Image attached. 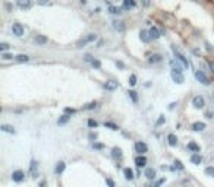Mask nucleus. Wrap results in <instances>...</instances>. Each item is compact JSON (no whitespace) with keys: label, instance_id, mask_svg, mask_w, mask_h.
<instances>
[{"label":"nucleus","instance_id":"423d86ee","mask_svg":"<svg viewBox=\"0 0 214 187\" xmlns=\"http://www.w3.org/2000/svg\"><path fill=\"white\" fill-rule=\"evenodd\" d=\"M12 32H13V35H16V37H22L24 27L21 23H13V25H12Z\"/></svg>","mask_w":214,"mask_h":187},{"label":"nucleus","instance_id":"c03bdc74","mask_svg":"<svg viewBox=\"0 0 214 187\" xmlns=\"http://www.w3.org/2000/svg\"><path fill=\"white\" fill-rule=\"evenodd\" d=\"M85 60L90 61V63H92V61H94V60H92V57H91V54H85Z\"/></svg>","mask_w":214,"mask_h":187},{"label":"nucleus","instance_id":"c85d7f7f","mask_svg":"<svg viewBox=\"0 0 214 187\" xmlns=\"http://www.w3.org/2000/svg\"><path fill=\"white\" fill-rule=\"evenodd\" d=\"M69 118H71V117H69L68 114H65V116H62L60 118H59L57 123H59V124H65V123H68V121H69Z\"/></svg>","mask_w":214,"mask_h":187},{"label":"nucleus","instance_id":"6e6552de","mask_svg":"<svg viewBox=\"0 0 214 187\" xmlns=\"http://www.w3.org/2000/svg\"><path fill=\"white\" fill-rule=\"evenodd\" d=\"M18 6L24 9V10H27V9H31V6H32V0H18Z\"/></svg>","mask_w":214,"mask_h":187},{"label":"nucleus","instance_id":"bb28decb","mask_svg":"<svg viewBox=\"0 0 214 187\" xmlns=\"http://www.w3.org/2000/svg\"><path fill=\"white\" fill-rule=\"evenodd\" d=\"M3 132H6V133H15V129L12 126H9V124H2V127H0Z\"/></svg>","mask_w":214,"mask_h":187},{"label":"nucleus","instance_id":"de8ad7c7","mask_svg":"<svg viewBox=\"0 0 214 187\" xmlns=\"http://www.w3.org/2000/svg\"><path fill=\"white\" fill-rule=\"evenodd\" d=\"M163 183H164V178H161V180H158V181L154 184V187H160L161 184H163Z\"/></svg>","mask_w":214,"mask_h":187},{"label":"nucleus","instance_id":"37998d69","mask_svg":"<svg viewBox=\"0 0 214 187\" xmlns=\"http://www.w3.org/2000/svg\"><path fill=\"white\" fill-rule=\"evenodd\" d=\"M91 64H92L94 67H97V69H100V66H101V64H100V61H98V60H94L92 63H91Z\"/></svg>","mask_w":214,"mask_h":187},{"label":"nucleus","instance_id":"a19ab883","mask_svg":"<svg viewBox=\"0 0 214 187\" xmlns=\"http://www.w3.org/2000/svg\"><path fill=\"white\" fill-rule=\"evenodd\" d=\"M106 183L109 187H114V181H113L112 178H106Z\"/></svg>","mask_w":214,"mask_h":187},{"label":"nucleus","instance_id":"49530a36","mask_svg":"<svg viewBox=\"0 0 214 187\" xmlns=\"http://www.w3.org/2000/svg\"><path fill=\"white\" fill-rule=\"evenodd\" d=\"M141 2H142V5L145 6V7H148V6L151 5V2H150V0H141Z\"/></svg>","mask_w":214,"mask_h":187},{"label":"nucleus","instance_id":"2f4dec72","mask_svg":"<svg viewBox=\"0 0 214 187\" xmlns=\"http://www.w3.org/2000/svg\"><path fill=\"white\" fill-rule=\"evenodd\" d=\"M175 168H178L179 171H183V168H185V167L182 165V162H180L179 160H176V161H175Z\"/></svg>","mask_w":214,"mask_h":187},{"label":"nucleus","instance_id":"c9c22d12","mask_svg":"<svg viewBox=\"0 0 214 187\" xmlns=\"http://www.w3.org/2000/svg\"><path fill=\"white\" fill-rule=\"evenodd\" d=\"M129 97L132 98V101H134V102H136V101H138V95H136L135 91H129Z\"/></svg>","mask_w":214,"mask_h":187},{"label":"nucleus","instance_id":"a211bd4d","mask_svg":"<svg viewBox=\"0 0 214 187\" xmlns=\"http://www.w3.org/2000/svg\"><path fill=\"white\" fill-rule=\"evenodd\" d=\"M145 177L148 180H154L156 178V170H152V168H147L145 170Z\"/></svg>","mask_w":214,"mask_h":187},{"label":"nucleus","instance_id":"5701e85b","mask_svg":"<svg viewBox=\"0 0 214 187\" xmlns=\"http://www.w3.org/2000/svg\"><path fill=\"white\" fill-rule=\"evenodd\" d=\"M134 6H135V2H134V0H123V9L129 10V9H132Z\"/></svg>","mask_w":214,"mask_h":187},{"label":"nucleus","instance_id":"393cba45","mask_svg":"<svg viewBox=\"0 0 214 187\" xmlns=\"http://www.w3.org/2000/svg\"><path fill=\"white\" fill-rule=\"evenodd\" d=\"M139 37H141V39L144 41V43H148V41L151 39V37H150V32H147V31H141Z\"/></svg>","mask_w":214,"mask_h":187},{"label":"nucleus","instance_id":"ddd939ff","mask_svg":"<svg viewBox=\"0 0 214 187\" xmlns=\"http://www.w3.org/2000/svg\"><path fill=\"white\" fill-rule=\"evenodd\" d=\"M135 164H136V167H145L147 165V158L145 156H136L135 158Z\"/></svg>","mask_w":214,"mask_h":187},{"label":"nucleus","instance_id":"58836bf2","mask_svg":"<svg viewBox=\"0 0 214 187\" xmlns=\"http://www.w3.org/2000/svg\"><path fill=\"white\" fill-rule=\"evenodd\" d=\"M11 48V47H9V44H6V43H2V44H0V50H2V51H6V50H9Z\"/></svg>","mask_w":214,"mask_h":187},{"label":"nucleus","instance_id":"2eb2a0df","mask_svg":"<svg viewBox=\"0 0 214 187\" xmlns=\"http://www.w3.org/2000/svg\"><path fill=\"white\" fill-rule=\"evenodd\" d=\"M191 162L192 164H195V165H199L201 162H203V156H201L199 154H194L191 156Z\"/></svg>","mask_w":214,"mask_h":187},{"label":"nucleus","instance_id":"473e14b6","mask_svg":"<svg viewBox=\"0 0 214 187\" xmlns=\"http://www.w3.org/2000/svg\"><path fill=\"white\" fill-rule=\"evenodd\" d=\"M109 12H110V13H113V15H116V13H120L119 7H116V6H110V7H109Z\"/></svg>","mask_w":214,"mask_h":187},{"label":"nucleus","instance_id":"0eeeda50","mask_svg":"<svg viewBox=\"0 0 214 187\" xmlns=\"http://www.w3.org/2000/svg\"><path fill=\"white\" fill-rule=\"evenodd\" d=\"M172 79H173L176 83H183L185 82V77H183V75H182L180 72L172 70Z\"/></svg>","mask_w":214,"mask_h":187},{"label":"nucleus","instance_id":"9b49d317","mask_svg":"<svg viewBox=\"0 0 214 187\" xmlns=\"http://www.w3.org/2000/svg\"><path fill=\"white\" fill-rule=\"evenodd\" d=\"M150 37H151L152 39H157L161 37V31H158L156 27H152L151 29H150Z\"/></svg>","mask_w":214,"mask_h":187},{"label":"nucleus","instance_id":"b1692460","mask_svg":"<svg viewBox=\"0 0 214 187\" xmlns=\"http://www.w3.org/2000/svg\"><path fill=\"white\" fill-rule=\"evenodd\" d=\"M113 28L118 29V31H123L125 25H123V22H120V21H113Z\"/></svg>","mask_w":214,"mask_h":187},{"label":"nucleus","instance_id":"79ce46f5","mask_svg":"<svg viewBox=\"0 0 214 187\" xmlns=\"http://www.w3.org/2000/svg\"><path fill=\"white\" fill-rule=\"evenodd\" d=\"M97 124H98V123H97L96 120H88V126L90 127H97Z\"/></svg>","mask_w":214,"mask_h":187},{"label":"nucleus","instance_id":"4468645a","mask_svg":"<svg viewBox=\"0 0 214 187\" xmlns=\"http://www.w3.org/2000/svg\"><path fill=\"white\" fill-rule=\"evenodd\" d=\"M104 88L107 91H114V89L118 88V82H114V81H109V82L104 83Z\"/></svg>","mask_w":214,"mask_h":187},{"label":"nucleus","instance_id":"09e8293b","mask_svg":"<svg viewBox=\"0 0 214 187\" xmlns=\"http://www.w3.org/2000/svg\"><path fill=\"white\" fill-rule=\"evenodd\" d=\"M94 148H96V149H103L104 146H103L101 143H94Z\"/></svg>","mask_w":214,"mask_h":187},{"label":"nucleus","instance_id":"a878e982","mask_svg":"<svg viewBox=\"0 0 214 187\" xmlns=\"http://www.w3.org/2000/svg\"><path fill=\"white\" fill-rule=\"evenodd\" d=\"M150 63H160L161 61V56L160 54H152V56H150Z\"/></svg>","mask_w":214,"mask_h":187},{"label":"nucleus","instance_id":"cd10ccee","mask_svg":"<svg viewBox=\"0 0 214 187\" xmlns=\"http://www.w3.org/2000/svg\"><path fill=\"white\" fill-rule=\"evenodd\" d=\"M28 60H29V57H28V56H25V54L16 56V61H19V63H27Z\"/></svg>","mask_w":214,"mask_h":187},{"label":"nucleus","instance_id":"f3484780","mask_svg":"<svg viewBox=\"0 0 214 187\" xmlns=\"http://www.w3.org/2000/svg\"><path fill=\"white\" fill-rule=\"evenodd\" d=\"M167 142H169L170 146H176V145H178V138H176V135L170 133L169 136H167Z\"/></svg>","mask_w":214,"mask_h":187},{"label":"nucleus","instance_id":"9d476101","mask_svg":"<svg viewBox=\"0 0 214 187\" xmlns=\"http://www.w3.org/2000/svg\"><path fill=\"white\" fill-rule=\"evenodd\" d=\"M192 129H194L195 132H203L204 129H205V123H203V121H195V123L192 124Z\"/></svg>","mask_w":214,"mask_h":187},{"label":"nucleus","instance_id":"f03ea898","mask_svg":"<svg viewBox=\"0 0 214 187\" xmlns=\"http://www.w3.org/2000/svg\"><path fill=\"white\" fill-rule=\"evenodd\" d=\"M192 105H194L195 108H204V105H205V99H204V97H201V95L194 97V98H192Z\"/></svg>","mask_w":214,"mask_h":187},{"label":"nucleus","instance_id":"4be33fe9","mask_svg":"<svg viewBox=\"0 0 214 187\" xmlns=\"http://www.w3.org/2000/svg\"><path fill=\"white\" fill-rule=\"evenodd\" d=\"M123 174H125V178L126 180H134V171L131 170V168H125Z\"/></svg>","mask_w":214,"mask_h":187},{"label":"nucleus","instance_id":"1a4fd4ad","mask_svg":"<svg viewBox=\"0 0 214 187\" xmlns=\"http://www.w3.org/2000/svg\"><path fill=\"white\" fill-rule=\"evenodd\" d=\"M135 151L141 155V154H145L147 151H148V148H147V145L144 142H136L135 143Z\"/></svg>","mask_w":214,"mask_h":187},{"label":"nucleus","instance_id":"ea45409f","mask_svg":"<svg viewBox=\"0 0 214 187\" xmlns=\"http://www.w3.org/2000/svg\"><path fill=\"white\" fill-rule=\"evenodd\" d=\"M164 121H166V118H164V116H160V118L157 120V126H161Z\"/></svg>","mask_w":214,"mask_h":187},{"label":"nucleus","instance_id":"3c124183","mask_svg":"<svg viewBox=\"0 0 214 187\" xmlns=\"http://www.w3.org/2000/svg\"><path fill=\"white\" fill-rule=\"evenodd\" d=\"M6 9H7L9 12H12V9H13V6H12L11 3H6Z\"/></svg>","mask_w":214,"mask_h":187},{"label":"nucleus","instance_id":"f8f14e48","mask_svg":"<svg viewBox=\"0 0 214 187\" xmlns=\"http://www.w3.org/2000/svg\"><path fill=\"white\" fill-rule=\"evenodd\" d=\"M65 168H66V164H65L63 161H60V162H57L56 168H54V172H56L57 176H59V174H62L63 171H65Z\"/></svg>","mask_w":214,"mask_h":187},{"label":"nucleus","instance_id":"aec40b11","mask_svg":"<svg viewBox=\"0 0 214 187\" xmlns=\"http://www.w3.org/2000/svg\"><path fill=\"white\" fill-rule=\"evenodd\" d=\"M188 149L192 151V152H195V154H199V146H198L195 142H189V143H188Z\"/></svg>","mask_w":214,"mask_h":187},{"label":"nucleus","instance_id":"8fccbe9b","mask_svg":"<svg viewBox=\"0 0 214 187\" xmlns=\"http://www.w3.org/2000/svg\"><path fill=\"white\" fill-rule=\"evenodd\" d=\"M208 66H210V69H211V72L214 73V61L210 60V61H208Z\"/></svg>","mask_w":214,"mask_h":187},{"label":"nucleus","instance_id":"72a5a7b5","mask_svg":"<svg viewBox=\"0 0 214 187\" xmlns=\"http://www.w3.org/2000/svg\"><path fill=\"white\" fill-rule=\"evenodd\" d=\"M29 171H31V174L34 176V172H35V171H37V162H35V161H32V162H31V167H29Z\"/></svg>","mask_w":214,"mask_h":187},{"label":"nucleus","instance_id":"c756f323","mask_svg":"<svg viewBox=\"0 0 214 187\" xmlns=\"http://www.w3.org/2000/svg\"><path fill=\"white\" fill-rule=\"evenodd\" d=\"M104 126L109 127V129H112V130H118V129H119L114 123H110V121H106V123H104Z\"/></svg>","mask_w":214,"mask_h":187},{"label":"nucleus","instance_id":"f704fd0d","mask_svg":"<svg viewBox=\"0 0 214 187\" xmlns=\"http://www.w3.org/2000/svg\"><path fill=\"white\" fill-rule=\"evenodd\" d=\"M129 85H131V86H135V85H136V76H135V75H131V77H129Z\"/></svg>","mask_w":214,"mask_h":187},{"label":"nucleus","instance_id":"e433bc0d","mask_svg":"<svg viewBox=\"0 0 214 187\" xmlns=\"http://www.w3.org/2000/svg\"><path fill=\"white\" fill-rule=\"evenodd\" d=\"M2 59H3V60H12L13 56L9 54V53H3V54H2Z\"/></svg>","mask_w":214,"mask_h":187},{"label":"nucleus","instance_id":"7ed1b4c3","mask_svg":"<svg viewBox=\"0 0 214 187\" xmlns=\"http://www.w3.org/2000/svg\"><path fill=\"white\" fill-rule=\"evenodd\" d=\"M24 178H25V174H24V171L16 170V171H13V172H12V180H13L15 183L24 181Z\"/></svg>","mask_w":214,"mask_h":187},{"label":"nucleus","instance_id":"39448f33","mask_svg":"<svg viewBox=\"0 0 214 187\" xmlns=\"http://www.w3.org/2000/svg\"><path fill=\"white\" fill-rule=\"evenodd\" d=\"M96 39H97V35H96V34H90V35H87L84 39H81V41L78 43V45H79V47H84L85 44L92 43V41H96Z\"/></svg>","mask_w":214,"mask_h":187},{"label":"nucleus","instance_id":"6ab92c4d","mask_svg":"<svg viewBox=\"0 0 214 187\" xmlns=\"http://www.w3.org/2000/svg\"><path fill=\"white\" fill-rule=\"evenodd\" d=\"M170 66H172V70L180 72V73H182V66L178 63V60H172V61H170Z\"/></svg>","mask_w":214,"mask_h":187},{"label":"nucleus","instance_id":"7c9ffc66","mask_svg":"<svg viewBox=\"0 0 214 187\" xmlns=\"http://www.w3.org/2000/svg\"><path fill=\"white\" fill-rule=\"evenodd\" d=\"M205 174L210 177H214V167H207L205 168Z\"/></svg>","mask_w":214,"mask_h":187},{"label":"nucleus","instance_id":"20e7f679","mask_svg":"<svg viewBox=\"0 0 214 187\" xmlns=\"http://www.w3.org/2000/svg\"><path fill=\"white\" fill-rule=\"evenodd\" d=\"M195 76H197V79H198V81H199L201 83H203V85H208V83H210L208 77H207V75H205V73H204L203 70H197Z\"/></svg>","mask_w":214,"mask_h":187},{"label":"nucleus","instance_id":"603ef678","mask_svg":"<svg viewBox=\"0 0 214 187\" xmlns=\"http://www.w3.org/2000/svg\"><path fill=\"white\" fill-rule=\"evenodd\" d=\"M40 5H47V0H38Z\"/></svg>","mask_w":214,"mask_h":187},{"label":"nucleus","instance_id":"dca6fc26","mask_svg":"<svg viewBox=\"0 0 214 187\" xmlns=\"http://www.w3.org/2000/svg\"><path fill=\"white\" fill-rule=\"evenodd\" d=\"M112 156L114 160H120L122 158V149L120 148H113L112 149Z\"/></svg>","mask_w":214,"mask_h":187},{"label":"nucleus","instance_id":"f257e3e1","mask_svg":"<svg viewBox=\"0 0 214 187\" xmlns=\"http://www.w3.org/2000/svg\"><path fill=\"white\" fill-rule=\"evenodd\" d=\"M173 54H175V57H176V60L178 61H180L182 63V66L183 67H189V61H188V59H186L185 56L180 53L179 50H176V48H173Z\"/></svg>","mask_w":214,"mask_h":187},{"label":"nucleus","instance_id":"412c9836","mask_svg":"<svg viewBox=\"0 0 214 187\" xmlns=\"http://www.w3.org/2000/svg\"><path fill=\"white\" fill-rule=\"evenodd\" d=\"M35 43L40 45L47 44V37H44V35H35Z\"/></svg>","mask_w":214,"mask_h":187},{"label":"nucleus","instance_id":"a18cd8bd","mask_svg":"<svg viewBox=\"0 0 214 187\" xmlns=\"http://www.w3.org/2000/svg\"><path fill=\"white\" fill-rule=\"evenodd\" d=\"M65 113H66V114H73L75 110H73V108H65Z\"/></svg>","mask_w":214,"mask_h":187},{"label":"nucleus","instance_id":"4c0bfd02","mask_svg":"<svg viewBox=\"0 0 214 187\" xmlns=\"http://www.w3.org/2000/svg\"><path fill=\"white\" fill-rule=\"evenodd\" d=\"M96 102H90V104H87L84 107V110H92V108H96Z\"/></svg>","mask_w":214,"mask_h":187}]
</instances>
